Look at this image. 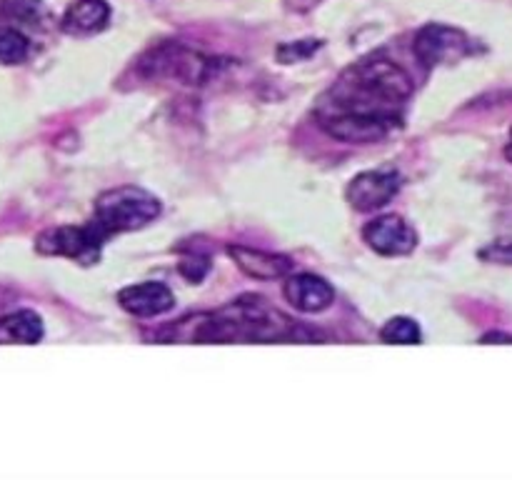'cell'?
Wrapping results in <instances>:
<instances>
[{
  "label": "cell",
  "instance_id": "20",
  "mask_svg": "<svg viewBox=\"0 0 512 480\" xmlns=\"http://www.w3.org/2000/svg\"><path fill=\"white\" fill-rule=\"evenodd\" d=\"M210 270L208 258H188L180 263V273L190 280V283H200L205 278V273Z\"/></svg>",
  "mask_w": 512,
  "mask_h": 480
},
{
  "label": "cell",
  "instance_id": "22",
  "mask_svg": "<svg viewBox=\"0 0 512 480\" xmlns=\"http://www.w3.org/2000/svg\"><path fill=\"white\" fill-rule=\"evenodd\" d=\"M480 343H483V345H495V343H508V345H512V335L500 333V330H493V333L483 335V338H480Z\"/></svg>",
  "mask_w": 512,
  "mask_h": 480
},
{
  "label": "cell",
  "instance_id": "8",
  "mask_svg": "<svg viewBox=\"0 0 512 480\" xmlns=\"http://www.w3.org/2000/svg\"><path fill=\"white\" fill-rule=\"evenodd\" d=\"M400 190V175L390 173V170H365L350 180L348 203L360 213H373V210L385 208L390 200L398 195Z\"/></svg>",
  "mask_w": 512,
  "mask_h": 480
},
{
  "label": "cell",
  "instance_id": "9",
  "mask_svg": "<svg viewBox=\"0 0 512 480\" xmlns=\"http://www.w3.org/2000/svg\"><path fill=\"white\" fill-rule=\"evenodd\" d=\"M363 240L380 255H408L418 245V233L400 215H380L363 228Z\"/></svg>",
  "mask_w": 512,
  "mask_h": 480
},
{
  "label": "cell",
  "instance_id": "12",
  "mask_svg": "<svg viewBox=\"0 0 512 480\" xmlns=\"http://www.w3.org/2000/svg\"><path fill=\"white\" fill-rule=\"evenodd\" d=\"M228 255L248 278L255 280H280L293 273V260L288 255L268 253V250L248 248V245L235 243L228 245Z\"/></svg>",
  "mask_w": 512,
  "mask_h": 480
},
{
  "label": "cell",
  "instance_id": "1",
  "mask_svg": "<svg viewBox=\"0 0 512 480\" xmlns=\"http://www.w3.org/2000/svg\"><path fill=\"white\" fill-rule=\"evenodd\" d=\"M313 338L318 333L253 293L218 310L180 318L155 333L160 343H310Z\"/></svg>",
  "mask_w": 512,
  "mask_h": 480
},
{
  "label": "cell",
  "instance_id": "17",
  "mask_svg": "<svg viewBox=\"0 0 512 480\" xmlns=\"http://www.w3.org/2000/svg\"><path fill=\"white\" fill-rule=\"evenodd\" d=\"M30 55V40L18 28H0V63L18 65Z\"/></svg>",
  "mask_w": 512,
  "mask_h": 480
},
{
  "label": "cell",
  "instance_id": "7",
  "mask_svg": "<svg viewBox=\"0 0 512 480\" xmlns=\"http://www.w3.org/2000/svg\"><path fill=\"white\" fill-rule=\"evenodd\" d=\"M400 120L375 118V115H355V113H325L320 115V125L325 133L343 143H378L385 135L393 133Z\"/></svg>",
  "mask_w": 512,
  "mask_h": 480
},
{
  "label": "cell",
  "instance_id": "4",
  "mask_svg": "<svg viewBox=\"0 0 512 480\" xmlns=\"http://www.w3.org/2000/svg\"><path fill=\"white\" fill-rule=\"evenodd\" d=\"M215 60L178 43H163L140 58V73L148 78H173L180 83H203L213 73Z\"/></svg>",
  "mask_w": 512,
  "mask_h": 480
},
{
  "label": "cell",
  "instance_id": "18",
  "mask_svg": "<svg viewBox=\"0 0 512 480\" xmlns=\"http://www.w3.org/2000/svg\"><path fill=\"white\" fill-rule=\"evenodd\" d=\"M320 48V40H298V43H285L278 48V60L280 63L290 65V63H298V60L310 58L315 50Z\"/></svg>",
  "mask_w": 512,
  "mask_h": 480
},
{
  "label": "cell",
  "instance_id": "16",
  "mask_svg": "<svg viewBox=\"0 0 512 480\" xmlns=\"http://www.w3.org/2000/svg\"><path fill=\"white\" fill-rule=\"evenodd\" d=\"M380 340L388 345H418L423 340V333H420V325L413 318L398 315V318H390L383 325Z\"/></svg>",
  "mask_w": 512,
  "mask_h": 480
},
{
  "label": "cell",
  "instance_id": "15",
  "mask_svg": "<svg viewBox=\"0 0 512 480\" xmlns=\"http://www.w3.org/2000/svg\"><path fill=\"white\" fill-rule=\"evenodd\" d=\"M0 13L13 23L28 25V28L40 25L48 15L43 0H0Z\"/></svg>",
  "mask_w": 512,
  "mask_h": 480
},
{
  "label": "cell",
  "instance_id": "13",
  "mask_svg": "<svg viewBox=\"0 0 512 480\" xmlns=\"http://www.w3.org/2000/svg\"><path fill=\"white\" fill-rule=\"evenodd\" d=\"M110 20V5L105 0H75L63 13L60 28L68 35L100 33Z\"/></svg>",
  "mask_w": 512,
  "mask_h": 480
},
{
  "label": "cell",
  "instance_id": "3",
  "mask_svg": "<svg viewBox=\"0 0 512 480\" xmlns=\"http://www.w3.org/2000/svg\"><path fill=\"white\" fill-rule=\"evenodd\" d=\"M160 215V200L153 193L135 185H120L98 195L95 200V213L90 223L110 238V235L140 230L153 223Z\"/></svg>",
  "mask_w": 512,
  "mask_h": 480
},
{
  "label": "cell",
  "instance_id": "19",
  "mask_svg": "<svg viewBox=\"0 0 512 480\" xmlns=\"http://www.w3.org/2000/svg\"><path fill=\"white\" fill-rule=\"evenodd\" d=\"M480 258L493 260V263H503V265H512V238H503L498 243H493L490 248H485L480 253Z\"/></svg>",
  "mask_w": 512,
  "mask_h": 480
},
{
  "label": "cell",
  "instance_id": "2",
  "mask_svg": "<svg viewBox=\"0 0 512 480\" xmlns=\"http://www.w3.org/2000/svg\"><path fill=\"white\" fill-rule=\"evenodd\" d=\"M413 90L415 83L403 65L385 55H370L340 75L328 93L330 103L323 105L320 115L355 113L400 120V110Z\"/></svg>",
  "mask_w": 512,
  "mask_h": 480
},
{
  "label": "cell",
  "instance_id": "10",
  "mask_svg": "<svg viewBox=\"0 0 512 480\" xmlns=\"http://www.w3.org/2000/svg\"><path fill=\"white\" fill-rule=\"evenodd\" d=\"M283 293L288 303L300 313H323L335 303V288L315 273L290 275Z\"/></svg>",
  "mask_w": 512,
  "mask_h": 480
},
{
  "label": "cell",
  "instance_id": "23",
  "mask_svg": "<svg viewBox=\"0 0 512 480\" xmlns=\"http://www.w3.org/2000/svg\"><path fill=\"white\" fill-rule=\"evenodd\" d=\"M505 155H508V160H512V130H510V145L505 148Z\"/></svg>",
  "mask_w": 512,
  "mask_h": 480
},
{
  "label": "cell",
  "instance_id": "6",
  "mask_svg": "<svg viewBox=\"0 0 512 480\" xmlns=\"http://www.w3.org/2000/svg\"><path fill=\"white\" fill-rule=\"evenodd\" d=\"M413 53L420 60V65L430 70L440 63H450V60L473 55L475 45L463 30L450 28V25L443 23H430L420 28L418 35H415Z\"/></svg>",
  "mask_w": 512,
  "mask_h": 480
},
{
  "label": "cell",
  "instance_id": "14",
  "mask_svg": "<svg viewBox=\"0 0 512 480\" xmlns=\"http://www.w3.org/2000/svg\"><path fill=\"white\" fill-rule=\"evenodd\" d=\"M43 333V320L35 310H15L0 318V345H35Z\"/></svg>",
  "mask_w": 512,
  "mask_h": 480
},
{
  "label": "cell",
  "instance_id": "21",
  "mask_svg": "<svg viewBox=\"0 0 512 480\" xmlns=\"http://www.w3.org/2000/svg\"><path fill=\"white\" fill-rule=\"evenodd\" d=\"M318 3H323V0H285V8L293 10V13H308Z\"/></svg>",
  "mask_w": 512,
  "mask_h": 480
},
{
  "label": "cell",
  "instance_id": "11",
  "mask_svg": "<svg viewBox=\"0 0 512 480\" xmlns=\"http://www.w3.org/2000/svg\"><path fill=\"white\" fill-rule=\"evenodd\" d=\"M118 303L135 318H155V315H163L173 308L175 295L165 283L148 280V283H135L120 290Z\"/></svg>",
  "mask_w": 512,
  "mask_h": 480
},
{
  "label": "cell",
  "instance_id": "5",
  "mask_svg": "<svg viewBox=\"0 0 512 480\" xmlns=\"http://www.w3.org/2000/svg\"><path fill=\"white\" fill-rule=\"evenodd\" d=\"M105 235L88 225H58L48 228L35 238V250L40 255H55V258H70L80 265H93L100 260V250L105 245Z\"/></svg>",
  "mask_w": 512,
  "mask_h": 480
}]
</instances>
